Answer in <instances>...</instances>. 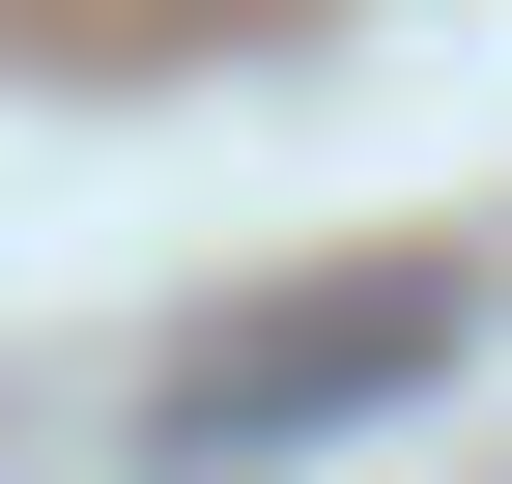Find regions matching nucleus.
<instances>
[{
    "mask_svg": "<svg viewBox=\"0 0 512 484\" xmlns=\"http://www.w3.org/2000/svg\"><path fill=\"white\" fill-rule=\"evenodd\" d=\"M456 342H484V285H456V257L285 285V314H228L200 371H171V456H313V428H370V399H427Z\"/></svg>",
    "mask_w": 512,
    "mask_h": 484,
    "instance_id": "1",
    "label": "nucleus"
}]
</instances>
